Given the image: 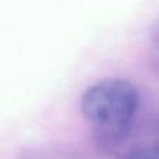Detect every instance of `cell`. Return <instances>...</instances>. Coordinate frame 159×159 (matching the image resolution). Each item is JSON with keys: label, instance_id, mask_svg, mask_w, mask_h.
<instances>
[{"label": "cell", "instance_id": "3", "mask_svg": "<svg viewBox=\"0 0 159 159\" xmlns=\"http://www.w3.org/2000/svg\"><path fill=\"white\" fill-rule=\"evenodd\" d=\"M18 159H70L66 155L48 149H24Z\"/></svg>", "mask_w": 159, "mask_h": 159}, {"label": "cell", "instance_id": "1", "mask_svg": "<svg viewBox=\"0 0 159 159\" xmlns=\"http://www.w3.org/2000/svg\"><path fill=\"white\" fill-rule=\"evenodd\" d=\"M80 107L96 143L105 149H116L131 134L140 92L127 80H101L84 91Z\"/></svg>", "mask_w": 159, "mask_h": 159}, {"label": "cell", "instance_id": "2", "mask_svg": "<svg viewBox=\"0 0 159 159\" xmlns=\"http://www.w3.org/2000/svg\"><path fill=\"white\" fill-rule=\"evenodd\" d=\"M124 159H158L157 145H135L124 154Z\"/></svg>", "mask_w": 159, "mask_h": 159}]
</instances>
